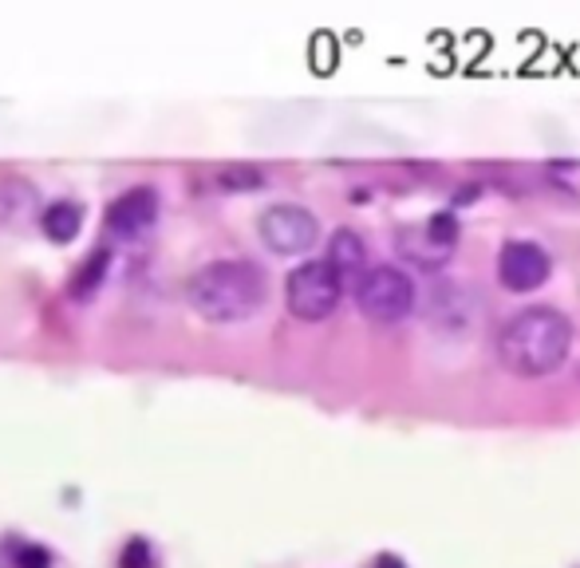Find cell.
I'll return each instance as SVG.
<instances>
[{
    "label": "cell",
    "instance_id": "cell-9",
    "mask_svg": "<svg viewBox=\"0 0 580 568\" xmlns=\"http://www.w3.org/2000/svg\"><path fill=\"white\" fill-rule=\"evenodd\" d=\"M325 261L348 281V276L360 273V269H364V261H367L364 237L355 234V229H336L332 241H328V257H325Z\"/></svg>",
    "mask_w": 580,
    "mask_h": 568
},
{
    "label": "cell",
    "instance_id": "cell-13",
    "mask_svg": "<svg viewBox=\"0 0 580 568\" xmlns=\"http://www.w3.org/2000/svg\"><path fill=\"white\" fill-rule=\"evenodd\" d=\"M423 234L431 237V246H439V249H446V253H451L454 241H458V234H463V221H458L451 209H439V214H431L423 221Z\"/></svg>",
    "mask_w": 580,
    "mask_h": 568
},
{
    "label": "cell",
    "instance_id": "cell-4",
    "mask_svg": "<svg viewBox=\"0 0 580 568\" xmlns=\"http://www.w3.org/2000/svg\"><path fill=\"white\" fill-rule=\"evenodd\" d=\"M355 304L375 323H399L414 308V281L399 265H375L355 281Z\"/></svg>",
    "mask_w": 580,
    "mask_h": 568
},
{
    "label": "cell",
    "instance_id": "cell-8",
    "mask_svg": "<svg viewBox=\"0 0 580 568\" xmlns=\"http://www.w3.org/2000/svg\"><path fill=\"white\" fill-rule=\"evenodd\" d=\"M39 229H44L48 241L68 246V241H76L79 237V229H83V206H79V202H68V197H59V202H52V206L44 209Z\"/></svg>",
    "mask_w": 580,
    "mask_h": 568
},
{
    "label": "cell",
    "instance_id": "cell-1",
    "mask_svg": "<svg viewBox=\"0 0 580 568\" xmlns=\"http://www.w3.org/2000/svg\"><path fill=\"white\" fill-rule=\"evenodd\" d=\"M572 348V323L553 304H530L505 320L498 336V360L522 379H542L565 363Z\"/></svg>",
    "mask_w": 580,
    "mask_h": 568
},
{
    "label": "cell",
    "instance_id": "cell-14",
    "mask_svg": "<svg viewBox=\"0 0 580 568\" xmlns=\"http://www.w3.org/2000/svg\"><path fill=\"white\" fill-rule=\"evenodd\" d=\"M118 568H158L150 541L147 537H130L127 549H123V557H118Z\"/></svg>",
    "mask_w": 580,
    "mask_h": 568
},
{
    "label": "cell",
    "instance_id": "cell-10",
    "mask_svg": "<svg viewBox=\"0 0 580 568\" xmlns=\"http://www.w3.org/2000/svg\"><path fill=\"white\" fill-rule=\"evenodd\" d=\"M107 265H111V253L103 246H95L88 257H83V265L76 269V276H71L68 293L71 300H91V296L99 293V284H103V276H107Z\"/></svg>",
    "mask_w": 580,
    "mask_h": 568
},
{
    "label": "cell",
    "instance_id": "cell-6",
    "mask_svg": "<svg viewBox=\"0 0 580 568\" xmlns=\"http://www.w3.org/2000/svg\"><path fill=\"white\" fill-rule=\"evenodd\" d=\"M553 273L549 249L537 246V241H525V237H513L505 241L502 253H498V281L510 288V293H533L542 288Z\"/></svg>",
    "mask_w": 580,
    "mask_h": 568
},
{
    "label": "cell",
    "instance_id": "cell-12",
    "mask_svg": "<svg viewBox=\"0 0 580 568\" xmlns=\"http://www.w3.org/2000/svg\"><path fill=\"white\" fill-rule=\"evenodd\" d=\"M214 186L221 190V194H249V190L265 186V174L257 167H246V162H234V167L214 170Z\"/></svg>",
    "mask_w": 580,
    "mask_h": 568
},
{
    "label": "cell",
    "instance_id": "cell-5",
    "mask_svg": "<svg viewBox=\"0 0 580 568\" xmlns=\"http://www.w3.org/2000/svg\"><path fill=\"white\" fill-rule=\"evenodd\" d=\"M257 229H261V241L281 257L308 253L316 246V237H320L316 214L305 206H296V202H276V206H269L261 214V221H257Z\"/></svg>",
    "mask_w": 580,
    "mask_h": 568
},
{
    "label": "cell",
    "instance_id": "cell-11",
    "mask_svg": "<svg viewBox=\"0 0 580 568\" xmlns=\"http://www.w3.org/2000/svg\"><path fill=\"white\" fill-rule=\"evenodd\" d=\"M399 249H403V257H411V261H419L423 269H439L446 261V249L431 246V237L423 234V226H411L399 234Z\"/></svg>",
    "mask_w": 580,
    "mask_h": 568
},
{
    "label": "cell",
    "instance_id": "cell-7",
    "mask_svg": "<svg viewBox=\"0 0 580 568\" xmlns=\"http://www.w3.org/2000/svg\"><path fill=\"white\" fill-rule=\"evenodd\" d=\"M158 221V194L155 186L127 190L123 197H115L107 206V229L115 237H143Z\"/></svg>",
    "mask_w": 580,
    "mask_h": 568
},
{
    "label": "cell",
    "instance_id": "cell-3",
    "mask_svg": "<svg viewBox=\"0 0 580 568\" xmlns=\"http://www.w3.org/2000/svg\"><path fill=\"white\" fill-rule=\"evenodd\" d=\"M340 296H344V276L336 273L325 257L296 265L285 281V304L296 320H308V323L328 320L336 313Z\"/></svg>",
    "mask_w": 580,
    "mask_h": 568
},
{
    "label": "cell",
    "instance_id": "cell-2",
    "mask_svg": "<svg viewBox=\"0 0 580 568\" xmlns=\"http://www.w3.org/2000/svg\"><path fill=\"white\" fill-rule=\"evenodd\" d=\"M265 269L253 261H209L186 284V300L209 323H241L265 304Z\"/></svg>",
    "mask_w": 580,
    "mask_h": 568
},
{
    "label": "cell",
    "instance_id": "cell-17",
    "mask_svg": "<svg viewBox=\"0 0 580 568\" xmlns=\"http://www.w3.org/2000/svg\"><path fill=\"white\" fill-rule=\"evenodd\" d=\"M372 568H407V560L395 557V553H379V557L372 560Z\"/></svg>",
    "mask_w": 580,
    "mask_h": 568
},
{
    "label": "cell",
    "instance_id": "cell-15",
    "mask_svg": "<svg viewBox=\"0 0 580 568\" xmlns=\"http://www.w3.org/2000/svg\"><path fill=\"white\" fill-rule=\"evenodd\" d=\"M312 64H316V71H332L336 44H332V36H328V32H320V36L312 39Z\"/></svg>",
    "mask_w": 580,
    "mask_h": 568
},
{
    "label": "cell",
    "instance_id": "cell-16",
    "mask_svg": "<svg viewBox=\"0 0 580 568\" xmlns=\"http://www.w3.org/2000/svg\"><path fill=\"white\" fill-rule=\"evenodd\" d=\"M16 568H52V553L44 545H20Z\"/></svg>",
    "mask_w": 580,
    "mask_h": 568
}]
</instances>
